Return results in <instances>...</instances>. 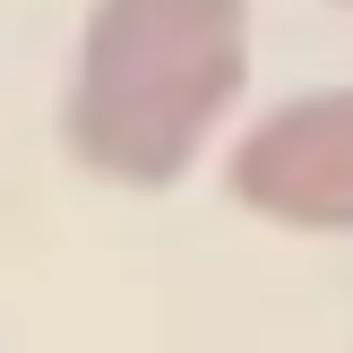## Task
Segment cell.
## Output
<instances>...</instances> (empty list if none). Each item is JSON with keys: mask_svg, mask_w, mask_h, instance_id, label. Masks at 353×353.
I'll return each instance as SVG.
<instances>
[{"mask_svg": "<svg viewBox=\"0 0 353 353\" xmlns=\"http://www.w3.org/2000/svg\"><path fill=\"white\" fill-rule=\"evenodd\" d=\"M250 69V0H86L61 69V155L103 190L164 199L241 112Z\"/></svg>", "mask_w": 353, "mask_h": 353, "instance_id": "1", "label": "cell"}, {"mask_svg": "<svg viewBox=\"0 0 353 353\" xmlns=\"http://www.w3.org/2000/svg\"><path fill=\"white\" fill-rule=\"evenodd\" d=\"M224 190L241 216L310 241H353V78L285 95L224 147Z\"/></svg>", "mask_w": 353, "mask_h": 353, "instance_id": "2", "label": "cell"}, {"mask_svg": "<svg viewBox=\"0 0 353 353\" xmlns=\"http://www.w3.org/2000/svg\"><path fill=\"white\" fill-rule=\"evenodd\" d=\"M336 9H353V0H336Z\"/></svg>", "mask_w": 353, "mask_h": 353, "instance_id": "3", "label": "cell"}]
</instances>
